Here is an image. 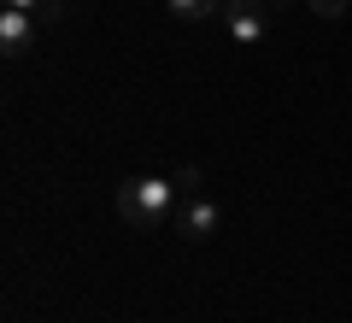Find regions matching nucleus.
I'll list each match as a JSON object with an SVG mask.
<instances>
[{
	"label": "nucleus",
	"mask_w": 352,
	"mask_h": 323,
	"mask_svg": "<svg viewBox=\"0 0 352 323\" xmlns=\"http://www.w3.org/2000/svg\"><path fill=\"white\" fill-rule=\"evenodd\" d=\"M223 30L235 48H258L264 36H270V6L264 0H229L223 6Z\"/></svg>",
	"instance_id": "f03ea898"
},
{
	"label": "nucleus",
	"mask_w": 352,
	"mask_h": 323,
	"mask_svg": "<svg viewBox=\"0 0 352 323\" xmlns=\"http://www.w3.org/2000/svg\"><path fill=\"white\" fill-rule=\"evenodd\" d=\"M30 41H36V18L18 12V6H0V48H6V53H24Z\"/></svg>",
	"instance_id": "20e7f679"
},
{
	"label": "nucleus",
	"mask_w": 352,
	"mask_h": 323,
	"mask_svg": "<svg viewBox=\"0 0 352 323\" xmlns=\"http://www.w3.org/2000/svg\"><path fill=\"white\" fill-rule=\"evenodd\" d=\"M270 6H294V0H270Z\"/></svg>",
	"instance_id": "1a4fd4ad"
},
{
	"label": "nucleus",
	"mask_w": 352,
	"mask_h": 323,
	"mask_svg": "<svg viewBox=\"0 0 352 323\" xmlns=\"http://www.w3.org/2000/svg\"><path fill=\"white\" fill-rule=\"evenodd\" d=\"M164 6H170L176 18H217L229 0H164Z\"/></svg>",
	"instance_id": "39448f33"
},
{
	"label": "nucleus",
	"mask_w": 352,
	"mask_h": 323,
	"mask_svg": "<svg viewBox=\"0 0 352 323\" xmlns=\"http://www.w3.org/2000/svg\"><path fill=\"white\" fill-rule=\"evenodd\" d=\"M0 6H18V12H53L47 0H0Z\"/></svg>",
	"instance_id": "6e6552de"
},
{
	"label": "nucleus",
	"mask_w": 352,
	"mask_h": 323,
	"mask_svg": "<svg viewBox=\"0 0 352 323\" xmlns=\"http://www.w3.org/2000/svg\"><path fill=\"white\" fill-rule=\"evenodd\" d=\"M176 188H182V194H194V188H200V171H194V165H182V171H176Z\"/></svg>",
	"instance_id": "0eeeda50"
},
{
	"label": "nucleus",
	"mask_w": 352,
	"mask_h": 323,
	"mask_svg": "<svg viewBox=\"0 0 352 323\" xmlns=\"http://www.w3.org/2000/svg\"><path fill=\"white\" fill-rule=\"evenodd\" d=\"M112 206H118L124 224H164L170 206H176V183H164V176H129Z\"/></svg>",
	"instance_id": "f257e3e1"
},
{
	"label": "nucleus",
	"mask_w": 352,
	"mask_h": 323,
	"mask_svg": "<svg viewBox=\"0 0 352 323\" xmlns=\"http://www.w3.org/2000/svg\"><path fill=\"white\" fill-rule=\"evenodd\" d=\"M217 224H223V211L212 206V200H182V211H176V236L182 241H212L217 236Z\"/></svg>",
	"instance_id": "7ed1b4c3"
},
{
	"label": "nucleus",
	"mask_w": 352,
	"mask_h": 323,
	"mask_svg": "<svg viewBox=\"0 0 352 323\" xmlns=\"http://www.w3.org/2000/svg\"><path fill=\"white\" fill-rule=\"evenodd\" d=\"M305 12H317V18H340L346 12V0H300Z\"/></svg>",
	"instance_id": "423d86ee"
}]
</instances>
